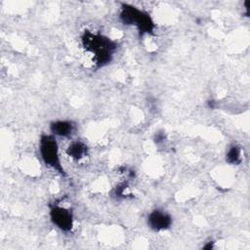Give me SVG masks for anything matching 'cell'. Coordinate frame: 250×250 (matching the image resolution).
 <instances>
[{
  "label": "cell",
  "instance_id": "cell-2",
  "mask_svg": "<svg viewBox=\"0 0 250 250\" xmlns=\"http://www.w3.org/2000/svg\"><path fill=\"white\" fill-rule=\"evenodd\" d=\"M119 17L124 24L136 26L141 33L150 34L155 28L154 21L147 13L129 4H122Z\"/></svg>",
  "mask_w": 250,
  "mask_h": 250
},
{
  "label": "cell",
  "instance_id": "cell-7",
  "mask_svg": "<svg viewBox=\"0 0 250 250\" xmlns=\"http://www.w3.org/2000/svg\"><path fill=\"white\" fill-rule=\"evenodd\" d=\"M88 148L87 146L82 142H73L69 145V146L66 149V154L68 157L75 161L82 160L87 156Z\"/></svg>",
  "mask_w": 250,
  "mask_h": 250
},
{
  "label": "cell",
  "instance_id": "cell-5",
  "mask_svg": "<svg viewBox=\"0 0 250 250\" xmlns=\"http://www.w3.org/2000/svg\"><path fill=\"white\" fill-rule=\"evenodd\" d=\"M147 225L153 230H165L172 225V217L165 211L155 209L147 216Z\"/></svg>",
  "mask_w": 250,
  "mask_h": 250
},
{
  "label": "cell",
  "instance_id": "cell-4",
  "mask_svg": "<svg viewBox=\"0 0 250 250\" xmlns=\"http://www.w3.org/2000/svg\"><path fill=\"white\" fill-rule=\"evenodd\" d=\"M51 221L55 226L63 231H68L73 227V215L72 212L61 205H54L50 211Z\"/></svg>",
  "mask_w": 250,
  "mask_h": 250
},
{
  "label": "cell",
  "instance_id": "cell-8",
  "mask_svg": "<svg viewBox=\"0 0 250 250\" xmlns=\"http://www.w3.org/2000/svg\"><path fill=\"white\" fill-rule=\"evenodd\" d=\"M226 160L229 164H238L241 160V148L238 146H231L228 149Z\"/></svg>",
  "mask_w": 250,
  "mask_h": 250
},
{
  "label": "cell",
  "instance_id": "cell-3",
  "mask_svg": "<svg viewBox=\"0 0 250 250\" xmlns=\"http://www.w3.org/2000/svg\"><path fill=\"white\" fill-rule=\"evenodd\" d=\"M39 151L45 165L56 170L60 174H64L62 165L59 146L54 135H42L39 141Z\"/></svg>",
  "mask_w": 250,
  "mask_h": 250
},
{
  "label": "cell",
  "instance_id": "cell-6",
  "mask_svg": "<svg viewBox=\"0 0 250 250\" xmlns=\"http://www.w3.org/2000/svg\"><path fill=\"white\" fill-rule=\"evenodd\" d=\"M50 130L54 136L69 137L74 131V125L68 120H57L51 123Z\"/></svg>",
  "mask_w": 250,
  "mask_h": 250
},
{
  "label": "cell",
  "instance_id": "cell-1",
  "mask_svg": "<svg viewBox=\"0 0 250 250\" xmlns=\"http://www.w3.org/2000/svg\"><path fill=\"white\" fill-rule=\"evenodd\" d=\"M82 43L86 51L94 56L96 63L99 66H103L110 62L112 54L116 48L115 44L108 38L91 32L84 33L82 36Z\"/></svg>",
  "mask_w": 250,
  "mask_h": 250
}]
</instances>
